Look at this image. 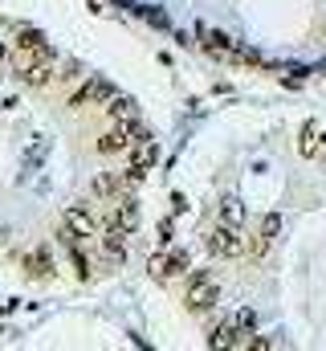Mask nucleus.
I'll return each instance as SVG.
<instances>
[{
  "label": "nucleus",
  "instance_id": "nucleus-19",
  "mask_svg": "<svg viewBox=\"0 0 326 351\" xmlns=\"http://www.w3.org/2000/svg\"><path fill=\"white\" fill-rule=\"evenodd\" d=\"M0 250H4V233H0Z\"/></svg>",
  "mask_w": 326,
  "mask_h": 351
},
{
  "label": "nucleus",
  "instance_id": "nucleus-18",
  "mask_svg": "<svg viewBox=\"0 0 326 351\" xmlns=\"http://www.w3.org/2000/svg\"><path fill=\"white\" fill-rule=\"evenodd\" d=\"M160 241H163V245L171 241V221H160Z\"/></svg>",
  "mask_w": 326,
  "mask_h": 351
},
{
  "label": "nucleus",
  "instance_id": "nucleus-1",
  "mask_svg": "<svg viewBox=\"0 0 326 351\" xmlns=\"http://www.w3.org/2000/svg\"><path fill=\"white\" fill-rule=\"evenodd\" d=\"M216 302H221V286H216V278H212L208 269H196V274H188L184 306H188L192 315H208Z\"/></svg>",
  "mask_w": 326,
  "mask_h": 351
},
{
  "label": "nucleus",
  "instance_id": "nucleus-8",
  "mask_svg": "<svg viewBox=\"0 0 326 351\" xmlns=\"http://www.w3.org/2000/svg\"><path fill=\"white\" fill-rule=\"evenodd\" d=\"M127 237H131V229H123V225H106V233H102V250L118 262V258H127Z\"/></svg>",
  "mask_w": 326,
  "mask_h": 351
},
{
  "label": "nucleus",
  "instance_id": "nucleus-14",
  "mask_svg": "<svg viewBox=\"0 0 326 351\" xmlns=\"http://www.w3.org/2000/svg\"><path fill=\"white\" fill-rule=\"evenodd\" d=\"M41 45H45V37L37 29H21L16 33V49H41Z\"/></svg>",
  "mask_w": 326,
  "mask_h": 351
},
{
  "label": "nucleus",
  "instance_id": "nucleus-17",
  "mask_svg": "<svg viewBox=\"0 0 326 351\" xmlns=\"http://www.w3.org/2000/svg\"><path fill=\"white\" fill-rule=\"evenodd\" d=\"M277 229H281V217H277V213H265V217H261V233H265V237H277Z\"/></svg>",
  "mask_w": 326,
  "mask_h": 351
},
{
  "label": "nucleus",
  "instance_id": "nucleus-5",
  "mask_svg": "<svg viewBox=\"0 0 326 351\" xmlns=\"http://www.w3.org/2000/svg\"><path fill=\"white\" fill-rule=\"evenodd\" d=\"M147 269H151V278H155V282H167V278H179V274L188 269V254H184V250H167V254H155Z\"/></svg>",
  "mask_w": 326,
  "mask_h": 351
},
{
  "label": "nucleus",
  "instance_id": "nucleus-7",
  "mask_svg": "<svg viewBox=\"0 0 326 351\" xmlns=\"http://www.w3.org/2000/svg\"><path fill=\"white\" fill-rule=\"evenodd\" d=\"M241 335H244L241 327H237L233 319H225V323H216V327L208 331V339H204V343H208V348H241V343H244Z\"/></svg>",
  "mask_w": 326,
  "mask_h": 351
},
{
  "label": "nucleus",
  "instance_id": "nucleus-4",
  "mask_svg": "<svg viewBox=\"0 0 326 351\" xmlns=\"http://www.w3.org/2000/svg\"><path fill=\"white\" fill-rule=\"evenodd\" d=\"M66 229H70L78 241H94V237H98V221H94L90 204H70V208H66Z\"/></svg>",
  "mask_w": 326,
  "mask_h": 351
},
{
  "label": "nucleus",
  "instance_id": "nucleus-16",
  "mask_svg": "<svg viewBox=\"0 0 326 351\" xmlns=\"http://www.w3.org/2000/svg\"><path fill=\"white\" fill-rule=\"evenodd\" d=\"M221 221L241 225V204H237V200H225V204H221Z\"/></svg>",
  "mask_w": 326,
  "mask_h": 351
},
{
  "label": "nucleus",
  "instance_id": "nucleus-2",
  "mask_svg": "<svg viewBox=\"0 0 326 351\" xmlns=\"http://www.w3.org/2000/svg\"><path fill=\"white\" fill-rule=\"evenodd\" d=\"M16 74L29 82V86H45L53 78V49L41 45V49H21L16 53Z\"/></svg>",
  "mask_w": 326,
  "mask_h": 351
},
{
  "label": "nucleus",
  "instance_id": "nucleus-9",
  "mask_svg": "<svg viewBox=\"0 0 326 351\" xmlns=\"http://www.w3.org/2000/svg\"><path fill=\"white\" fill-rule=\"evenodd\" d=\"M25 274L29 278H53V254L45 245H37L29 258H25Z\"/></svg>",
  "mask_w": 326,
  "mask_h": 351
},
{
  "label": "nucleus",
  "instance_id": "nucleus-3",
  "mask_svg": "<svg viewBox=\"0 0 326 351\" xmlns=\"http://www.w3.org/2000/svg\"><path fill=\"white\" fill-rule=\"evenodd\" d=\"M204 245H208L212 258H237V254H241V229L229 225V221H221L216 229H208Z\"/></svg>",
  "mask_w": 326,
  "mask_h": 351
},
{
  "label": "nucleus",
  "instance_id": "nucleus-10",
  "mask_svg": "<svg viewBox=\"0 0 326 351\" xmlns=\"http://www.w3.org/2000/svg\"><path fill=\"white\" fill-rule=\"evenodd\" d=\"M160 160V143L151 139V135H143L135 147H131V164H139V168H151Z\"/></svg>",
  "mask_w": 326,
  "mask_h": 351
},
{
  "label": "nucleus",
  "instance_id": "nucleus-11",
  "mask_svg": "<svg viewBox=\"0 0 326 351\" xmlns=\"http://www.w3.org/2000/svg\"><path fill=\"white\" fill-rule=\"evenodd\" d=\"M110 221H114V225H123V229H131V233H135V229H139V204H135V200H131V196H123V200H118V208H114V217H110Z\"/></svg>",
  "mask_w": 326,
  "mask_h": 351
},
{
  "label": "nucleus",
  "instance_id": "nucleus-13",
  "mask_svg": "<svg viewBox=\"0 0 326 351\" xmlns=\"http://www.w3.org/2000/svg\"><path fill=\"white\" fill-rule=\"evenodd\" d=\"M94 192H98V196H114V192H127V188H123V172H118V176H98V180H94Z\"/></svg>",
  "mask_w": 326,
  "mask_h": 351
},
{
  "label": "nucleus",
  "instance_id": "nucleus-15",
  "mask_svg": "<svg viewBox=\"0 0 326 351\" xmlns=\"http://www.w3.org/2000/svg\"><path fill=\"white\" fill-rule=\"evenodd\" d=\"M233 323L241 327L244 335H253V331H257V311H253V306H241V311L233 315Z\"/></svg>",
  "mask_w": 326,
  "mask_h": 351
},
{
  "label": "nucleus",
  "instance_id": "nucleus-12",
  "mask_svg": "<svg viewBox=\"0 0 326 351\" xmlns=\"http://www.w3.org/2000/svg\"><path fill=\"white\" fill-rule=\"evenodd\" d=\"M106 114H110V119H118V123H123V119H135V102H131V98H118V94H114V98L106 102Z\"/></svg>",
  "mask_w": 326,
  "mask_h": 351
},
{
  "label": "nucleus",
  "instance_id": "nucleus-6",
  "mask_svg": "<svg viewBox=\"0 0 326 351\" xmlns=\"http://www.w3.org/2000/svg\"><path fill=\"white\" fill-rule=\"evenodd\" d=\"M323 147H326L323 123H318V119H306V123H302V139H298V152H302L306 160H314V156H323Z\"/></svg>",
  "mask_w": 326,
  "mask_h": 351
},
{
  "label": "nucleus",
  "instance_id": "nucleus-20",
  "mask_svg": "<svg viewBox=\"0 0 326 351\" xmlns=\"http://www.w3.org/2000/svg\"><path fill=\"white\" fill-rule=\"evenodd\" d=\"M0 58H4V45H0Z\"/></svg>",
  "mask_w": 326,
  "mask_h": 351
}]
</instances>
